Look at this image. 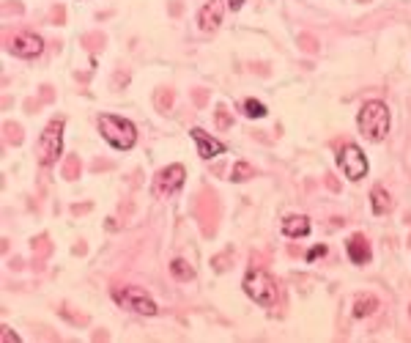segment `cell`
I'll list each match as a JSON object with an SVG mask.
<instances>
[{"instance_id": "8992f818", "label": "cell", "mask_w": 411, "mask_h": 343, "mask_svg": "<svg viewBox=\"0 0 411 343\" xmlns=\"http://www.w3.org/2000/svg\"><path fill=\"white\" fill-rule=\"evenodd\" d=\"M337 165H340V170L346 173V179H351V181H359V179L368 176V157H365V151H362L359 146H354V143H348V146L340 148Z\"/></svg>"}, {"instance_id": "ffe728a7", "label": "cell", "mask_w": 411, "mask_h": 343, "mask_svg": "<svg viewBox=\"0 0 411 343\" xmlns=\"http://www.w3.org/2000/svg\"><path fill=\"white\" fill-rule=\"evenodd\" d=\"M241 5H244V0H227V8H230V11H238Z\"/></svg>"}, {"instance_id": "9c48e42d", "label": "cell", "mask_w": 411, "mask_h": 343, "mask_svg": "<svg viewBox=\"0 0 411 343\" xmlns=\"http://www.w3.org/2000/svg\"><path fill=\"white\" fill-rule=\"evenodd\" d=\"M222 16H225V3L222 0H208L198 11V27L203 33H214L222 25Z\"/></svg>"}, {"instance_id": "4fadbf2b", "label": "cell", "mask_w": 411, "mask_h": 343, "mask_svg": "<svg viewBox=\"0 0 411 343\" xmlns=\"http://www.w3.org/2000/svg\"><path fill=\"white\" fill-rule=\"evenodd\" d=\"M370 206H373V214H387V212L392 209V198H390V192H387L381 184L373 187V192H370Z\"/></svg>"}, {"instance_id": "7a4b0ae2", "label": "cell", "mask_w": 411, "mask_h": 343, "mask_svg": "<svg viewBox=\"0 0 411 343\" xmlns=\"http://www.w3.org/2000/svg\"><path fill=\"white\" fill-rule=\"evenodd\" d=\"M99 132H102V137H104L113 148H118V151H129V148H135V143H137V126H135L129 118H124V115L102 113V115H99Z\"/></svg>"}, {"instance_id": "d6986e66", "label": "cell", "mask_w": 411, "mask_h": 343, "mask_svg": "<svg viewBox=\"0 0 411 343\" xmlns=\"http://www.w3.org/2000/svg\"><path fill=\"white\" fill-rule=\"evenodd\" d=\"M0 338H3V341H11V343H19V335H14L11 330H3V333H0Z\"/></svg>"}, {"instance_id": "8fae6325", "label": "cell", "mask_w": 411, "mask_h": 343, "mask_svg": "<svg viewBox=\"0 0 411 343\" xmlns=\"http://www.w3.org/2000/svg\"><path fill=\"white\" fill-rule=\"evenodd\" d=\"M346 247H348V258H351L354 264H359V267H362V264H368V261L373 258L370 245H368V239H365L362 234H354V236L348 239V245H346Z\"/></svg>"}, {"instance_id": "9a60e30c", "label": "cell", "mask_w": 411, "mask_h": 343, "mask_svg": "<svg viewBox=\"0 0 411 343\" xmlns=\"http://www.w3.org/2000/svg\"><path fill=\"white\" fill-rule=\"evenodd\" d=\"M170 272H173V278H176V280H192V278H195V269H192L184 258L170 261Z\"/></svg>"}, {"instance_id": "ac0fdd59", "label": "cell", "mask_w": 411, "mask_h": 343, "mask_svg": "<svg viewBox=\"0 0 411 343\" xmlns=\"http://www.w3.org/2000/svg\"><path fill=\"white\" fill-rule=\"evenodd\" d=\"M241 176H249V168H247L244 162H238V165H236V173H233V181H238Z\"/></svg>"}, {"instance_id": "e0dca14e", "label": "cell", "mask_w": 411, "mask_h": 343, "mask_svg": "<svg viewBox=\"0 0 411 343\" xmlns=\"http://www.w3.org/2000/svg\"><path fill=\"white\" fill-rule=\"evenodd\" d=\"M321 256H326V247H324V245H315L313 250H307V261H318Z\"/></svg>"}, {"instance_id": "5bb4252c", "label": "cell", "mask_w": 411, "mask_h": 343, "mask_svg": "<svg viewBox=\"0 0 411 343\" xmlns=\"http://www.w3.org/2000/svg\"><path fill=\"white\" fill-rule=\"evenodd\" d=\"M376 311H379V300L370 297V294H362V297L354 302V319H365V316H370V313H376Z\"/></svg>"}, {"instance_id": "52a82bcc", "label": "cell", "mask_w": 411, "mask_h": 343, "mask_svg": "<svg viewBox=\"0 0 411 343\" xmlns=\"http://www.w3.org/2000/svg\"><path fill=\"white\" fill-rule=\"evenodd\" d=\"M184 179H187L184 165H168V168H162V170L154 176V192H159V195H173V192L181 190Z\"/></svg>"}, {"instance_id": "6da1fadb", "label": "cell", "mask_w": 411, "mask_h": 343, "mask_svg": "<svg viewBox=\"0 0 411 343\" xmlns=\"http://www.w3.org/2000/svg\"><path fill=\"white\" fill-rule=\"evenodd\" d=\"M357 124H359V132H362L368 140L379 143V140H384V137L390 135V124H392L390 107H387L384 102H379V99L365 102L362 110H359V115H357Z\"/></svg>"}, {"instance_id": "ba28073f", "label": "cell", "mask_w": 411, "mask_h": 343, "mask_svg": "<svg viewBox=\"0 0 411 343\" xmlns=\"http://www.w3.org/2000/svg\"><path fill=\"white\" fill-rule=\"evenodd\" d=\"M8 49L16 58H38L44 52V38L36 36V33H16L8 41Z\"/></svg>"}, {"instance_id": "277c9868", "label": "cell", "mask_w": 411, "mask_h": 343, "mask_svg": "<svg viewBox=\"0 0 411 343\" xmlns=\"http://www.w3.org/2000/svg\"><path fill=\"white\" fill-rule=\"evenodd\" d=\"M63 118H55L49 121L44 129H41V137H38V159L41 165H55L60 151H63Z\"/></svg>"}, {"instance_id": "2e32d148", "label": "cell", "mask_w": 411, "mask_h": 343, "mask_svg": "<svg viewBox=\"0 0 411 343\" xmlns=\"http://www.w3.org/2000/svg\"><path fill=\"white\" fill-rule=\"evenodd\" d=\"M238 107H241V113H244L247 118H263V115H266V104H260L258 99H244Z\"/></svg>"}, {"instance_id": "7c38bea8", "label": "cell", "mask_w": 411, "mask_h": 343, "mask_svg": "<svg viewBox=\"0 0 411 343\" xmlns=\"http://www.w3.org/2000/svg\"><path fill=\"white\" fill-rule=\"evenodd\" d=\"M282 234L291 236V239L307 236V234H310V217H304V214H291V217H285V220H282Z\"/></svg>"}, {"instance_id": "30bf717a", "label": "cell", "mask_w": 411, "mask_h": 343, "mask_svg": "<svg viewBox=\"0 0 411 343\" xmlns=\"http://www.w3.org/2000/svg\"><path fill=\"white\" fill-rule=\"evenodd\" d=\"M190 135H192V140H195V146H198L201 159H214V157L225 154V143L216 140V137H211L206 129H192Z\"/></svg>"}, {"instance_id": "5b68a950", "label": "cell", "mask_w": 411, "mask_h": 343, "mask_svg": "<svg viewBox=\"0 0 411 343\" xmlns=\"http://www.w3.org/2000/svg\"><path fill=\"white\" fill-rule=\"evenodd\" d=\"M113 297H115V302H118L121 308L135 311V313H140V316H157V313H159V308H157V302L151 300V294L143 291V289H137V286H124V289H118Z\"/></svg>"}, {"instance_id": "3957f363", "label": "cell", "mask_w": 411, "mask_h": 343, "mask_svg": "<svg viewBox=\"0 0 411 343\" xmlns=\"http://www.w3.org/2000/svg\"><path fill=\"white\" fill-rule=\"evenodd\" d=\"M244 294L255 302V305H263V308H271L277 302V286L274 280L260 272V269H249L244 275Z\"/></svg>"}]
</instances>
